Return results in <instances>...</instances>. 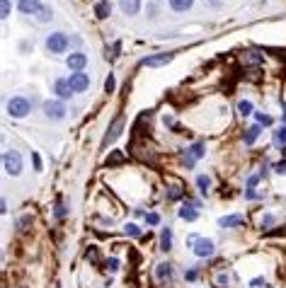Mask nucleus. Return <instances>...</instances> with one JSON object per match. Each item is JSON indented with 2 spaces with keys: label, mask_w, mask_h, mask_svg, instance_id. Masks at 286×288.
I'll return each instance as SVG.
<instances>
[{
  "label": "nucleus",
  "mask_w": 286,
  "mask_h": 288,
  "mask_svg": "<svg viewBox=\"0 0 286 288\" xmlns=\"http://www.w3.org/2000/svg\"><path fill=\"white\" fill-rule=\"evenodd\" d=\"M145 221H148V225H158V223H160V216H158V213H148Z\"/></svg>",
  "instance_id": "33"
},
{
  "label": "nucleus",
  "mask_w": 286,
  "mask_h": 288,
  "mask_svg": "<svg viewBox=\"0 0 286 288\" xmlns=\"http://www.w3.org/2000/svg\"><path fill=\"white\" fill-rule=\"evenodd\" d=\"M114 75H109V78H107V80H105V92H107V95H112V92H114Z\"/></svg>",
  "instance_id": "29"
},
{
  "label": "nucleus",
  "mask_w": 286,
  "mask_h": 288,
  "mask_svg": "<svg viewBox=\"0 0 286 288\" xmlns=\"http://www.w3.org/2000/svg\"><path fill=\"white\" fill-rule=\"evenodd\" d=\"M121 128H124V116L119 114V116H114L112 126L107 128V133H105V141H102V148H107L109 143H114L116 138L121 136Z\"/></svg>",
  "instance_id": "4"
},
{
  "label": "nucleus",
  "mask_w": 286,
  "mask_h": 288,
  "mask_svg": "<svg viewBox=\"0 0 286 288\" xmlns=\"http://www.w3.org/2000/svg\"><path fill=\"white\" fill-rule=\"evenodd\" d=\"M44 114L54 121H61L66 116V104L58 102V99H49V102H44Z\"/></svg>",
  "instance_id": "5"
},
{
  "label": "nucleus",
  "mask_w": 286,
  "mask_h": 288,
  "mask_svg": "<svg viewBox=\"0 0 286 288\" xmlns=\"http://www.w3.org/2000/svg\"><path fill=\"white\" fill-rule=\"evenodd\" d=\"M51 17H54V10H51L49 5H41V7L36 10V20H39V22H49Z\"/></svg>",
  "instance_id": "19"
},
{
  "label": "nucleus",
  "mask_w": 286,
  "mask_h": 288,
  "mask_svg": "<svg viewBox=\"0 0 286 288\" xmlns=\"http://www.w3.org/2000/svg\"><path fill=\"white\" fill-rule=\"evenodd\" d=\"M184 279H187V281H194V279H197V271H187Z\"/></svg>",
  "instance_id": "42"
},
{
  "label": "nucleus",
  "mask_w": 286,
  "mask_h": 288,
  "mask_svg": "<svg viewBox=\"0 0 286 288\" xmlns=\"http://www.w3.org/2000/svg\"><path fill=\"white\" fill-rule=\"evenodd\" d=\"M257 136H259V126L248 128V131H245V145H252L255 141H257Z\"/></svg>",
  "instance_id": "21"
},
{
  "label": "nucleus",
  "mask_w": 286,
  "mask_h": 288,
  "mask_svg": "<svg viewBox=\"0 0 286 288\" xmlns=\"http://www.w3.org/2000/svg\"><path fill=\"white\" fill-rule=\"evenodd\" d=\"M107 269H109V271H116V269H119V259H107Z\"/></svg>",
  "instance_id": "36"
},
{
  "label": "nucleus",
  "mask_w": 286,
  "mask_h": 288,
  "mask_svg": "<svg viewBox=\"0 0 286 288\" xmlns=\"http://www.w3.org/2000/svg\"><path fill=\"white\" fill-rule=\"evenodd\" d=\"M7 112H10V116H15V119H25L29 114V102L25 97H12L7 102Z\"/></svg>",
  "instance_id": "3"
},
{
  "label": "nucleus",
  "mask_w": 286,
  "mask_h": 288,
  "mask_svg": "<svg viewBox=\"0 0 286 288\" xmlns=\"http://www.w3.org/2000/svg\"><path fill=\"white\" fill-rule=\"evenodd\" d=\"M109 12H112V7H109V0H100V2L95 5V15H97L100 20H107V17H109Z\"/></svg>",
  "instance_id": "14"
},
{
  "label": "nucleus",
  "mask_w": 286,
  "mask_h": 288,
  "mask_svg": "<svg viewBox=\"0 0 286 288\" xmlns=\"http://www.w3.org/2000/svg\"><path fill=\"white\" fill-rule=\"evenodd\" d=\"M238 112H240L243 116H250V114H252V102H248V99L238 102Z\"/></svg>",
  "instance_id": "23"
},
{
  "label": "nucleus",
  "mask_w": 286,
  "mask_h": 288,
  "mask_svg": "<svg viewBox=\"0 0 286 288\" xmlns=\"http://www.w3.org/2000/svg\"><path fill=\"white\" fill-rule=\"evenodd\" d=\"M201 155H204V143H194L187 150V155H184V165L187 167H194V162L199 160Z\"/></svg>",
  "instance_id": "8"
},
{
  "label": "nucleus",
  "mask_w": 286,
  "mask_h": 288,
  "mask_svg": "<svg viewBox=\"0 0 286 288\" xmlns=\"http://www.w3.org/2000/svg\"><path fill=\"white\" fill-rule=\"evenodd\" d=\"M119 51H121V44H119V41H114V44H112V49H109V56H107V58H112V61H114V58L119 56Z\"/></svg>",
  "instance_id": "31"
},
{
  "label": "nucleus",
  "mask_w": 286,
  "mask_h": 288,
  "mask_svg": "<svg viewBox=\"0 0 286 288\" xmlns=\"http://www.w3.org/2000/svg\"><path fill=\"white\" fill-rule=\"evenodd\" d=\"M0 17H2V20L10 17V0H2V5H0Z\"/></svg>",
  "instance_id": "30"
},
{
  "label": "nucleus",
  "mask_w": 286,
  "mask_h": 288,
  "mask_svg": "<svg viewBox=\"0 0 286 288\" xmlns=\"http://www.w3.org/2000/svg\"><path fill=\"white\" fill-rule=\"evenodd\" d=\"M54 92H56L61 99H68V97L73 95V87H71V83H68V80H63V78H61V80H56V83H54Z\"/></svg>",
  "instance_id": "10"
},
{
  "label": "nucleus",
  "mask_w": 286,
  "mask_h": 288,
  "mask_svg": "<svg viewBox=\"0 0 286 288\" xmlns=\"http://www.w3.org/2000/svg\"><path fill=\"white\" fill-rule=\"evenodd\" d=\"M170 61H172V54H155V56H145L141 63L148 65V68H160V65H168Z\"/></svg>",
  "instance_id": "7"
},
{
  "label": "nucleus",
  "mask_w": 286,
  "mask_h": 288,
  "mask_svg": "<svg viewBox=\"0 0 286 288\" xmlns=\"http://www.w3.org/2000/svg\"><path fill=\"white\" fill-rule=\"evenodd\" d=\"M194 5V0H170V7L175 12H187Z\"/></svg>",
  "instance_id": "17"
},
{
  "label": "nucleus",
  "mask_w": 286,
  "mask_h": 288,
  "mask_svg": "<svg viewBox=\"0 0 286 288\" xmlns=\"http://www.w3.org/2000/svg\"><path fill=\"white\" fill-rule=\"evenodd\" d=\"M218 225H221V228H238V225H245V216H240V213L226 216V218L218 221Z\"/></svg>",
  "instance_id": "11"
},
{
  "label": "nucleus",
  "mask_w": 286,
  "mask_h": 288,
  "mask_svg": "<svg viewBox=\"0 0 286 288\" xmlns=\"http://www.w3.org/2000/svg\"><path fill=\"white\" fill-rule=\"evenodd\" d=\"M2 162H5V172L7 174L17 177V174L22 172V158H20L17 150H7V153L2 155Z\"/></svg>",
  "instance_id": "1"
},
{
  "label": "nucleus",
  "mask_w": 286,
  "mask_h": 288,
  "mask_svg": "<svg viewBox=\"0 0 286 288\" xmlns=\"http://www.w3.org/2000/svg\"><path fill=\"white\" fill-rule=\"evenodd\" d=\"M274 145H277V148H282V150L286 148V126L284 128H279V131L274 133Z\"/></svg>",
  "instance_id": "22"
},
{
  "label": "nucleus",
  "mask_w": 286,
  "mask_h": 288,
  "mask_svg": "<svg viewBox=\"0 0 286 288\" xmlns=\"http://www.w3.org/2000/svg\"><path fill=\"white\" fill-rule=\"evenodd\" d=\"M29 223H32V218H29V216H25V218H20V221H17V228H20V230H25Z\"/></svg>",
  "instance_id": "34"
},
{
  "label": "nucleus",
  "mask_w": 286,
  "mask_h": 288,
  "mask_svg": "<svg viewBox=\"0 0 286 288\" xmlns=\"http://www.w3.org/2000/svg\"><path fill=\"white\" fill-rule=\"evenodd\" d=\"M282 119H284V121H286V109H284V116H282Z\"/></svg>",
  "instance_id": "44"
},
{
  "label": "nucleus",
  "mask_w": 286,
  "mask_h": 288,
  "mask_svg": "<svg viewBox=\"0 0 286 288\" xmlns=\"http://www.w3.org/2000/svg\"><path fill=\"white\" fill-rule=\"evenodd\" d=\"M272 223H274V218H272V216H267V218L262 221V228H267V225H272Z\"/></svg>",
  "instance_id": "41"
},
{
  "label": "nucleus",
  "mask_w": 286,
  "mask_h": 288,
  "mask_svg": "<svg viewBox=\"0 0 286 288\" xmlns=\"http://www.w3.org/2000/svg\"><path fill=\"white\" fill-rule=\"evenodd\" d=\"M39 7H41L39 0H20V12H25V15H36Z\"/></svg>",
  "instance_id": "13"
},
{
  "label": "nucleus",
  "mask_w": 286,
  "mask_h": 288,
  "mask_svg": "<svg viewBox=\"0 0 286 288\" xmlns=\"http://www.w3.org/2000/svg\"><path fill=\"white\" fill-rule=\"evenodd\" d=\"M46 49H49L51 54H63V51L68 49V36H66L63 32L49 34V36H46Z\"/></svg>",
  "instance_id": "2"
},
{
  "label": "nucleus",
  "mask_w": 286,
  "mask_h": 288,
  "mask_svg": "<svg viewBox=\"0 0 286 288\" xmlns=\"http://www.w3.org/2000/svg\"><path fill=\"white\" fill-rule=\"evenodd\" d=\"M194 255L197 257H211L214 255V242L211 240H197L194 242Z\"/></svg>",
  "instance_id": "9"
},
{
  "label": "nucleus",
  "mask_w": 286,
  "mask_h": 288,
  "mask_svg": "<svg viewBox=\"0 0 286 288\" xmlns=\"http://www.w3.org/2000/svg\"><path fill=\"white\" fill-rule=\"evenodd\" d=\"M197 216H199V213H197L194 206H182V211H179V218H182V221H189V223L197 221Z\"/></svg>",
  "instance_id": "18"
},
{
  "label": "nucleus",
  "mask_w": 286,
  "mask_h": 288,
  "mask_svg": "<svg viewBox=\"0 0 286 288\" xmlns=\"http://www.w3.org/2000/svg\"><path fill=\"white\" fill-rule=\"evenodd\" d=\"M209 5H214V7H218V5H221V0H209Z\"/></svg>",
  "instance_id": "43"
},
{
  "label": "nucleus",
  "mask_w": 286,
  "mask_h": 288,
  "mask_svg": "<svg viewBox=\"0 0 286 288\" xmlns=\"http://www.w3.org/2000/svg\"><path fill=\"white\" fill-rule=\"evenodd\" d=\"M119 5H121V10L126 15H136L139 7H141V0H119Z\"/></svg>",
  "instance_id": "16"
},
{
  "label": "nucleus",
  "mask_w": 286,
  "mask_h": 288,
  "mask_svg": "<svg viewBox=\"0 0 286 288\" xmlns=\"http://www.w3.org/2000/svg\"><path fill=\"white\" fill-rule=\"evenodd\" d=\"M257 121L259 124H264V126H269V124H272V119H269L267 114H257Z\"/></svg>",
  "instance_id": "37"
},
{
  "label": "nucleus",
  "mask_w": 286,
  "mask_h": 288,
  "mask_svg": "<svg viewBox=\"0 0 286 288\" xmlns=\"http://www.w3.org/2000/svg\"><path fill=\"white\" fill-rule=\"evenodd\" d=\"M274 170H277V172H279V174H286V160H282V162H277V165H274Z\"/></svg>",
  "instance_id": "35"
},
{
  "label": "nucleus",
  "mask_w": 286,
  "mask_h": 288,
  "mask_svg": "<svg viewBox=\"0 0 286 288\" xmlns=\"http://www.w3.org/2000/svg\"><path fill=\"white\" fill-rule=\"evenodd\" d=\"M255 184H257V174H252V177H250V179H248V187H250V189H252V187H255Z\"/></svg>",
  "instance_id": "40"
},
{
  "label": "nucleus",
  "mask_w": 286,
  "mask_h": 288,
  "mask_svg": "<svg viewBox=\"0 0 286 288\" xmlns=\"http://www.w3.org/2000/svg\"><path fill=\"white\" fill-rule=\"evenodd\" d=\"M85 65H87L85 54H71V56H68V68H73V70H78V73H80Z\"/></svg>",
  "instance_id": "12"
},
{
  "label": "nucleus",
  "mask_w": 286,
  "mask_h": 288,
  "mask_svg": "<svg viewBox=\"0 0 286 288\" xmlns=\"http://www.w3.org/2000/svg\"><path fill=\"white\" fill-rule=\"evenodd\" d=\"M32 160H34V167H36V170H41V160H39V155H36V153H32Z\"/></svg>",
  "instance_id": "38"
},
{
  "label": "nucleus",
  "mask_w": 286,
  "mask_h": 288,
  "mask_svg": "<svg viewBox=\"0 0 286 288\" xmlns=\"http://www.w3.org/2000/svg\"><path fill=\"white\" fill-rule=\"evenodd\" d=\"M216 284H218V286H226V284H228V276H226V274H221V276L216 279Z\"/></svg>",
  "instance_id": "39"
},
{
  "label": "nucleus",
  "mask_w": 286,
  "mask_h": 288,
  "mask_svg": "<svg viewBox=\"0 0 286 288\" xmlns=\"http://www.w3.org/2000/svg\"><path fill=\"white\" fill-rule=\"evenodd\" d=\"M170 247H172V230L170 228H165L163 235H160V250H163V252H168Z\"/></svg>",
  "instance_id": "20"
},
{
  "label": "nucleus",
  "mask_w": 286,
  "mask_h": 288,
  "mask_svg": "<svg viewBox=\"0 0 286 288\" xmlns=\"http://www.w3.org/2000/svg\"><path fill=\"white\" fill-rule=\"evenodd\" d=\"M119 162H124V153H121V150H114V153L107 158V165H119Z\"/></svg>",
  "instance_id": "25"
},
{
  "label": "nucleus",
  "mask_w": 286,
  "mask_h": 288,
  "mask_svg": "<svg viewBox=\"0 0 286 288\" xmlns=\"http://www.w3.org/2000/svg\"><path fill=\"white\" fill-rule=\"evenodd\" d=\"M197 187H199V189H201V194H206V192H209V187H211L209 177H204V174H199V177H197Z\"/></svg>",
  "instance_id": "26"
},
{
  "label": "nucleus",
  "mask_w": 286,
  "mask_h": 288,
  "mask_svg": "<svg viewBox=\"0 0 286 288\" xmlns=\"http://www.w3.org/2000/svg\"><path fill=\"white\" fill-rule=\"evenodd\" d=\"M245 63H252V65H257V63H262V56H259L257 51H250V54H245Z\"/></svg>",
  "instance_id": "27"
},
{
  "label": "nucleus",
  "mask_w": 286,
  "mask_h": 288,
  "mask_svg": "<svg viewBox=\"0 0 286 288\" xmlns=\"http://www.w3.org/2000/svg\"><path fill=\"white\" fill-rule=\"evenodd\" d=\"M87 259H90V261H95V264L100 261V255H97V247H90V250H87Z\"/></svg>",
  "instance_id": "32"
},
{
  "label": "nucleus",
  "mask_w": 286,
  "mask_h": 288,
  "mask_svg": "<svg viewBox=\"0 0 286 288\" xmlns=\"http://www.w3.org/2000/svg\"><path fill=\"white\" fill-rule=\"evenodd\" d=\"M182 194H184V189H182V187H172V189H168V199H170V201L182 199Z\"/></svg>",
  "instance_id": "24"
},
{
  "label": "nucleus",
  "mask_w": 286,
  "mask_h": 288,
  "mask_svg": "<svg viewBox=\"0 0 286 288\" xmlns=\"http://www.w3.org/2000/svg\"><path fill=\"white\" fill-rule=\"evenodd\" d=\"M155 276H158L160 281H165V279L170 281L172 279V266L168 264V261H160V264H158V269H155Z\"/></svg>",
  "instance_id": "15"
},
{
  "label": "nucleus",
  "mask_w": 286,
  "mask_h": 288,
  "mask_svg": "<svg viewBox=\"0 0 286 288\" xmlns=\"http://www.w3.org/2000/svg\"><path fill=\"white\" fill-rule=\"evenodd\" d=\"M20 288H25V286H20Z\"/></svg>",
  "instance_id": "45"
},
{
  "label": "nucleus",
  "mask_w": 286,
  "mask_h": 288,
  "mask_svg": "<svg viewBox=\"0 0 286 288\" xmlns=\"http://www.w3.org/2000/svg\"><path fill=\"white\" fill-rule=\"evenodd\" d=\"M124 230H126V235H131V237H141V230H139V225H134V223H129V225H126Z\"/></svg>",
  "instance_id": "28"
},
{
  "label": "nucleus",
  "mask_w": 286,
  "mask_h": 288,
  "mask_svg": "<svg viewBox=\"0 0 286 288\" xmlns=\"http://www.w3.org/2000/svg\"><path fill=\"white\" fill-rule=\"evenodd\" d=\"M68 83L73 87V92H85L87 87H90V75H85L83 70H80V73H73V75L68 78Z\"/></svg>",
  "instance_id": "6"
}]
</instances>
